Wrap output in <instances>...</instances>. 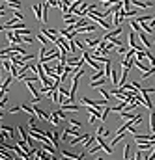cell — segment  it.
<instances>
[{"label":"cell","mask_w":155,"mask_h":160,"mask_svg":"<svg viewBox=\"0 0 155 160\" xmlns=\"http://www.w3.org/2000/svg\"><path fill=\"white\" fill-rule=\"evenodd\" d=\"M122 34H123V28H122V26H116L114 30H108L107 34H105L103 41H108V39H112V37H118V36H122Z\"/></svg>","instance_id":"obj_1"},{"label":"cell","mask_w":155,"mask_h":160,"mask_svg":"<svg viewBox=\"0 0 155 160\" xmlns=\"http://www.w3.org/2000/svg\"><path fill=\"white\" fill-rule=\"evenodd\" d=\"M133 2V6H135V8H151V6H155V2L153 0H131Z\"/></svg>","instance_id":"obj_2"},{"label":"cell","mask_w":155,"mask_h":160,"mask_svg":"<svg viewBox=\"0 0 155 160\" xmlns=\"http://www.w3.org/2000/svg\"><path fill=\"white\" fill-rule=\"evenodd\" d=\"M6 37H8V41H10V43H13V45H21V41H23V37H19L13 30L6 32Z\"/></svg>","instance_id":"obj_3"},{"label":"cell","mask_w":155,"mask_h":160,"mask_svg":"<svg viewBox=\"0 0 155 160\" xmlns=\"http://www.w3.org/2000/svg\"><path fill=\"white\" fill-rule=\"evenodd\" d=\"M32 11H34V15H36V19L39 23H43V4H34Z\"/></svg>","instance_id":"obj_4"},{"label":"cell","mask_w":155,"mask_h":160,"mask_svg":"<svg viewBox=\"0 0 155 160\" xmlns=\"http://www.w3.org/2000/svg\"><path fill=\"white\" fill-rule=\"evenodd\" d=\"M137 37L140 39V43H142L146 48H150V47H151V41H150V37H148V34H146V32H138V34H137Z\"/></svg>","instance_id":"obj_5"},{"label":"cell","mask_w":155,"mask_h":160,"mask_svg":"<svg viewBox=\"0 0 155 160\" xmlns=\"http://www.w3.org/2000/svg\"><path fill=\"white\" fill-rule=\"evenodd\" d=\"M36 108V117L38 119H41V121H51V114H47L45 110H41V108H38V106H34Z\"/></svg>","instance_id":"obj_6"},{"label":"cell","mask_w":155,"mask_h":160,"mask_svg":"<svg viewBox=\"0 0 155 160\" xmlns=\"http://www.w3.org/2000/svg\"><path fill=\"white\" fill-rule=\"evenodd\" d=\"M79 19H80V17L73 15V13H64V23H66V24H75Z\"/></svg>","instance_id":"obj_7"},{"label":"cell","mask_w":155,"mask_h":160,"mask_svg":"<svg viewBox=\"0 0 155 160\" xmlns=\"http://www.w3.org/2000/svg\"><path fill=\"white\" fill-rule=\"evenodd\" d=\"M107 82H108V76H103V78H99V80H92L90 82V88H101L103 84H107Z\"/></svg>","instance_id":"obj_8"},{"label":"cell","mask_w":155,"mask_h":160,"mask_svg":"<svg viewBox=\"0 0 155 160\" xmlns=\"http://www.w3.org/2000/svg\"><path fill=\"white\" fill-rule=\"evenodd\" d=\"M137 32H131L129 34V37H127V45H129V48H137Z\"/></svg>","instance_id":"obj_9"},{"label":"cell","mask_w":155,"mask_h":160,"mask_svg":"<svg viewBox=\"0 0 155 160\" xmlns=\"http://www.w3.org/2000/svg\"><path fill=\"white\" fill-rule=\"evenodd\" d=\"M21 110H23V112H28L30 115H36V108H34V104H26V102H23V104H21Z\"/></svg>","instance_id":"obj_10"},{"label":"cell","mask_w":155,"mask_h":160,"mask_svg":"<svg viewBox=\"0 0 155 160\" xmlns=\"http://www.w3.org/2000/svg\"><path fill=\"white\" fill-rule=\"evenodd\" d=\"M99 43H101V39H99V37H86V45H88L90 48L99 47Z\"/></svg>","instance_id":"obj_11"},{"label":"cell","mask_w":155,"mask_h":160,"mask_svg":"<svg viewBox=\"0 0 155 160\" xmlns=\"http://www.w3.org/2000/svg\"><path fill=\"white\" fill-rule=\"evenodd\" d=\"M150 132L155 134V108L150 110Z\"/></svg>","instance_id":"obj_12"},{"label":"cell","mask_w":155,"mask_h":160,"mask_svg":"<svg viewBox=\"0 0 155 160\" xmlns=\"http://www.w3.org/2000/svg\"><path fill=\"white\" fill-rule=\"evenodd\" d=\"M120 115H122L123 119H127V121H131V119H135V117H137L138 114H135V112H125V110H122V112H120Z\"/></svg>","instance_id":"obj_13"},{"label":"cell","mask_w":155,"mask_h":160,"mask_svg":"<svg viewBox=\"0 0 155 160\" xmlns=\"http://www.w3.org/2000/svg\"><path fill=\"white\" fill-rule=\"evenodd\" d=\"M95 24H99V26H103L105 30H110V26H112V24L108 23L107 19H95Z\"/></svg>","instance_id":"obj_14"},{"label":"cell","mask_w":155,"mask_h":160,"mask_svg":"<svg viewBox=\"0 0 155 160\" xmlns=\"http://www.w3.org/2000/svg\"><path fill=\"white\" fill-rule=\"evenodd\" d=\"M110 78H112V84H114V86H120V73L116 71V69H112Z\"/></svg>","instance_id":"obj_15"},{"label":"cell","mask_w":155,"mask_h":160,"mask_svg":"<svg viewBox=\"0 0 155 160\" xmlns=\"http://www.w3.org/2000/svg\"><path fill=\"white\" fill-rule=\"evenodd\" d=\"M129 24H131V28H133V32H137V34H138V32H142V26L138 24V20H137V19H133V20H129Z\"/></svg>","instance_id":"obj_16"},{"label":"cell","mask_w":155,"mask_h":160,"mask_svg":"<svg viewBox=\"0 0 155 160\" xmlns=\"http://www.w3.org/2000/svg\"><path fill=\"white\" fill-rule=\"evenodd\" d=\"M122 140H125V132H122V134H116V136H114V140L110 142V147H114V145H116V143H120Z\"/></svg>","instance_id":"obj_17"},{"label":"cell","mask_w":155,"mask_h":160,"mask_svg":"<svg viewBox=\"0 0 155 160\" xmlns=\"http://www.w3.org/2000/svg\"><path fill=\"white\" fill-rule=\"evenodd\" d=\"M153 143L151 142H144V143H138V151H151Z\"/></svg>","instance_id":"obj_18"},{"label":"cell","mask_w":155,"mask_h":160,"mask_svg":"<svg viewBox=\"0 0 155 160\" xmlns=\"http://www.w3.org/2000/svg\"><path fill=\"white\" fill-rule=\"evenodd\" d=\"M123 160H131V145L129 143H125V147H123Z\"/></svg>","instance_id":"obj_19"},{"label":"cell","mask_w":155,"mask_h":160,"mask_svg":"<svg viewBox=\"0 0 155 160\" xmlns=\"http://www.w3.org/2000/svg\"><path fill=\"white\" fill-rule=\"evenodd\" d=\"M6 4H10V8H13V9H21V2L19 0H4Z\"/></svg>","instance_id":"obj_20"},{"label":"cell","mask_w":155,"mask_h":160,"mask_svg":"<svg viewBox=\"0 0 155 160\" xmlns=\"http://www.w3.org/2000/svg\"><path fill=\"white\" fill-rule=\"evenodd\" d=\"M94 60L97 61V64H110V58L108 56H95Z\"/></svg>","instance_id":"obj_21"},{"label":"cell","mask_w":155,"mask_h":160,"mask_svg":"<svg viewBox=\"0 0 155 160\" xmlns=\"http://www.w3.org/2000/svg\"><path fill=\"white\" fill-rule=\"evenodd\" d=\"M151 75H155V67H151V69H148L146 73H142V78H140V80H148Z\"/></svg>","instance_id":"obj_22"},{"label":"cell","mask_w":155,"mask_h":160,"mask_svg":"<svg viewBox=\"0 0 155 160\" xmlns=\"http://www.w3.org/2000/svg\"><path fill=\"white\" fill-rule=\"evenodd\" d=\"M99 95H103V99H107V101H108L110 97H112V95H110V93H108V91H107V89H105L103 86L99 88Z\"/></svg>","instance_id":"obj_23"},{"label":"cell","mask_w":155,"mask_h":160,"mask_svg":"<svg viewBox=\"0 0 155 160\" xmlns=\"http://www.w3.org/2000/svg\"><path fill=\"white\" fill-rule=\"evenodd\" d=\"M51 121H52V125H58L60 123V117H58V114H56V110H54V112H51Z\"/></svg>","instance_id":"obj_24"},{"label":"cell","mask_w":155,"mask_h":160,"mask_svg":"<svg viewBox=\"0 0 155 160\" xmlns=\"http://www.w3.org/2000/svg\"><path fill=\"white\" fill-rule=\"evenodd\" d=\"M36 39H38V41H39V43H41V45H43V47L47 45V41H49V39H47V37L43 36V34H38V36H36Z\"/></svg>","instance_id":"obj_25"},{"label":"cell","mask_w":155,"mask_h":160,"mask_svg":"<svg viewBox=\"0 0 155 160\" xmlns=\"http://www.w3.org/2000/svg\"><path fill=\"white\" fill-rule=\"evenodd\" d=\"M49 19V4L47 2H43V23Z\"/></svg>","instance_id":"obj_26"},{"label":"cell","mask_w":155,"mask_h":160,"mask_svg":"<svg viewBox=\"0 0 155 160\" xmlns=\"http://www.w3.org/2000/svg\"><path fill=\"white\" fill-rule=\"evenodd\" d=\"M13 19H17V20H24V15H23V13H21L19 9H15V11H13Z\"/></svg>","instance_id":"obj_27"},{"label":"cell","mask_w":155,"mask_h":160,"mask_svg":"<svg viewBox=\"0 0 155 160\" xmlns=\"http://www.w3.org/2000/svg\"><path fill=\"white\" fill-rule=\"evenodd\" d=\"M135 15H137V8H133L131 11H125V19H133Z\"/></svg>","instance_id":"obj_28"},{"label":"cell","mask_w":155,"mask_h":160,"mask_svg":"<svg viewBox=\"0 0 155 160\" xmlns=\"http://www.w3.org/2000/svg\"><path fill=\"white\" fill-rule=\"evenodd\" d=\"M108 41H112V43H114L116 47H123V41L120 39V37H112V39H108Z\"/></svg>","instance_id":"obj_29"},{"label":"cell","mask_w":155,"mask_h":160,"mask_svg":"<svg viewBox=\"0 0 155 160\" xmlns=\"http://www.w3.org/2000/svg\"><path fill=\"white\" fill-rule=\"evenodd\" d=\"M41 149H45L47 153H51V155H56V147H51V145H43Z\"/></svg>","instance_id":"obj_30"},{"label":"cell","mask_w":155,"mask_h":160,"mask_svg":"<svg viewBox=\"0 0 155 160\" xmlns=\"http://www.w3.org/2000/svg\"><path fill=\"white\" fill-rule=\"evenodd\" d=\"M127 50H129V48H125V45H123V47H118V48H116V52L120 54V56H123V54H127Z\"/></svg>","instance_id":"obj_31"},{"label":"cell","mask_w":155,"mask_h":160,"mask_svg":"<svg viewBox=\"0 0 155 160\" xmlns=\"http://www.w3.org/2000/svg\"><path fill=\"white\" fill-rule=\"evenodd\" d=\"M69 52H77V45H75V39L69 41Z\"/></svg>","instance_id":"obj_32"},{"label":"cell","mask_w":155,"mask_h":160,"mask_svg":"<svg viewBox=\"0 0 155 160\" xmlns=\"http://www.w3.org/2000/svg\"><path fill=\"white\" fill-rule=\"evenodd\" d=\"M67 121H69V125H71V127L80 129V121H77V119H67Z\"/></svg>","instance_id":"obj_33"},{"label":"cell","mask_w":155,"mask_h":160,"mask_svg":"<svg viewBox=\"0 0 155 160\" xmlns=\"http://www.w3.org/2000/svg\"><path fill=\"white\" fill-rule=\"evenodd\" d=\"M21 110V106H11V108H8V114H17Z\"/></svg>","instance_id":"obj_34"},{"label":"cell","mask_w":155,"mask_h":160,"mask_svg":"<svg viewBox=\"0 0 155 160\" xmlns=\"http://www.w3.org/2000/svg\"><path fill=\"white\" fill-rule=\"evenodd\" d=\"M99 149H101V145H95V147H92V149H90L88 153H90V155H95V153L99 151Z\"/></svg>","instance_id":"obj_35"},{"label":"cell","mask_w":155,"mask_h":160,"mask_svg":"<svg viewBox=\"0 0 155 160\" xmlns=\"http://www.w3.org/2000/svg\"><path fill=\"white\" fill-rule=\"evenodd\" d=\"M23 41H24V43H34V37H30V36H24V37H23Z\"/></svg>","instance_id":"obj_36"},{"label":"cell","mask_w":155,"mask_h":160,"mask_svg":"<svg viewBox=\"0 0 155 160\" xmlns=\"http://www.w3.org/2000/svg\"><path fill=\"white\" fill-rule=\"evenodd\" d=\"M6 104H8V97H4V99L0 101V110H2V108L6 106Z\"/></svg>","instance_id":"obj_37"},{"label":"cell","mask_w":155,"mask_h":160,"mask_svg":"<svg viewBox=\"0 0 155 160\" xmlns=\"http://www.w3.org/2000/svg\"><path fill=\"white\" fill-rule=\"evenodd\" d=\"M97 119H99V117H95V115H90V121H88V123H90V125H94Z\"/></svg>","instance_id":"obj_38"},{"label":"cell","mask_w":155,"mask_h":160,"mask_svg":"<svg viewBox=\"0 0 155 160\" xmlns=\"http://www.w3.org/2000/svg\"><path fill=\"white\" fill-rule=\"evenodd\" d=\"M135 160H142V151H138L137 155H135Z\"/></svg>","instance_id":"obj_39"},{"label":"cell","mask_w":155,"mask_h":160,"mask_svg":"<svg viewBox=\"0 0 155 160\" xmlns=\"http://www.w3.org/2000/svg\"><path fill=\"white\" fill-rule=\"evenodd\" d=\"M0 32H6V26L4 24H0Z\"/></svg>","instance_id":"obj_40"},{"label":"cell","mask_w":155,"mask_h":160,"mask_svg":"<svg viewBox=\"0 0 155 160\" xmlns=\"http://www.w3.org/2000/svg\"><path fill=\"white\" fill-rule=\"evenodd\" d=\"M2 117H6V114L2 112V110H0V119H2Z\"/></svg>","instance_id":"obj_41"},{"label":"cell","mask_w":155,"mask_h":160,"mask_svg":"<svg viewBox=\"0 0 155 160\" xmlns=\"http://www.w3.org/2000/svg\"><path fill=\"white\" fill-rule=\"evenodd\" d=\"M95 160H103V158H95Z\"/></svg>","instance_id":"obj_42"},{"label":"cell","mask_w":155,"mask_h":160,"mask_svg":"<svg viewBox=\"0 0 155 160\" xmlns=\"http://www.w3.org/2000/svg\"><path fill=\"white\" fill-rule=\"evenodd\" d=\"M153 2H155V0H153Z\"/></svg>","instance_id":"obj_43"}]
</instances>
